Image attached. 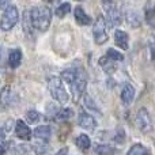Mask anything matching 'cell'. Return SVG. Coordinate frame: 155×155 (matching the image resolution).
<instances>
[{
  "label": "cell",
  "mask_w": 155,
  "mask_h": 155,
  "mask_svg": "<svg viewBox=\"0 0 155 155\" xmlns=\"http://www.w3.org/2000/svg\"><path fill=\"white\" fill-rule=\"evenodd\" d=\"M136 124H137V128H139L143 134H148L150 131H153L151 117H150V114H148V112L146 110V107H142V109L137 112Z\"/></svg>",
  "instance_id": "8992f818"
},
{
  "label": "cell",
  "mask_w": 155,
  "mask_h": 155,
  "mask_svg": "<svg viewBox=\"0 0 155 155\" xmlns=\"http://www.w3.org/2000/svg\"><path fill=\"white\" fill-rule=\"evenodd\" d=\"M23 30L27 33V34H31L33 30H34L33 21H31V11L30 10H27L23 15Z\"/></svg>",
  "instance_id": "d6986e66"
},
{
  "label": "cell",
  "mask_w": 155,
  "mask_h": 155,
  "mask_svg": "<svg viewBox=\"0 0 155 155\" xmlns=\"http://www.w3.org/2000/svg\"><path fill=\"white\" fill-rule=\"evenodd\" d=\"M75 21H76L78 25H80V26H87V25L91 23V18L83 11L82 7L75 8Z\"/></svg>",
  "instance_id": "7c38bea8"
},
{
  "label": "cell",
  "mask_w": 155,
  "mask_h": 155,
  "mask_svg": "<svg viewBox=\"0 0 155 155\" xmlns=\"http://www.w3.org/2000/svg\"><path fill=\"white\" fill-rule=\"evenodd\" d=\"M134 97H135V87L131 84H127L124 86V88L121 90V101L124 104H131L134 101Z\"/></svg>",
  "instance_id": "5bb4252c"
},
{
  "label": "cell",
  "mask_w": 155,
  "mask_h": 155,
  "mask_svg": "<svg viewBox=\"0 0 155 155\" xmlns=\"http://www.w3.org/2000/svg\"><path fill=\"white\" fill-rule=\"evenodd\" d=\"M114 41H116V45L120 46L121 49L127 51L128 49V34L123 30H117L114 33Z\"/></svg>",
  "instance_id": "4fadbf2b"
},
{
  "label": "cell",
  "mask_w": 155,
  "mask_h": 155,
  "mask_svg": "<svg viewBox=\"0 0 155 155\" xmlns=\"http://www.w3.org/2000/svg\"><path fill=\"white\" fill-rule=\"evenodd\" d=\"M78 123H79V125L82 127V128L87 129V131L95 129V125H97V123H95L93 116H90L88 113H84V112L79 114V121H78Z\"/></svg>",
  "instance_id": "30bf717a"
},
{
  "label": "cell",
  "mask_w": 155,
  "mask_h": 155,
  "mask_svg": "<svg viewBox=\"0 0 155 155\" xmlns=\"http://www.w3.org/2000/svg\"><path fill=\"white\" fill-rule=\"evenodd\" d=\"M70 10H71V4H70V3H63V4H60L59 7L56 8L54 14H56L57 16H60V18H63V16H65L68 12H70Z\"/></svg>",
  "instance_id": "603a6c76"
},
{
  "label": "cell",
  "mask_w": 155,
  "mask_h": 155,
  "mask_svg": "<svg viewBox=\"0 0 155 155\" xmlns=\"http://www.w3.org/2000/svg\"><path fill=\"white\" fill-rule=\"evenodd\" d=\"M84 104H86V106H87V109H91L93 112H98V107H97V105L94 104L93 99H91L88 95L84 97Z\"/></svg>",
  "instance_id": "4316f807"
},
{
  "label": "cell",
  "mask_w": 155,
  "mask_h": 155,
  "mask_svg": "<svg viewBox=\"0 0 155 155\" xmlns=\"http://www.w3.org/2000/svg\"><path fill=\"white\" fill-rule=\"evenodd\" d=\"M127 21H128L129 26H132V27H137L140 25L139 15H137V12L134 10H129L128 12H127Z\"/></svg>",
  "instance_id": "ffe728a7"
},
{
  "label": "cell",
  "mask_w": 155,
  "mask_h": 155,
  "mask_svg": "<svg viewBox=\"0 0 155 155\" xmlns=\"http://www.w3.org/2000/svg\"><path fill=\"white\" fill-rule=\"evenodd\" d=\"M78 78V70H74V68H70V70H65L61 72V79L64 82H67L68 84H72Z\"/></svg>",
  "instance_id": "ac0fdd59"
},
{
  "label": "cell",
  "mask_w": 155,
  "mask_h": 155,
  "mask_svg": "<svg viewBox=\"0 0 155 155\" xmlns=\"http://www.w3.org/2000/svg\"><path fill=\"white\" fill-rule=\"evenodd\" d=\"M48 87H49V91H51L52 97L56 99L59 104L61 105H65L70 99L68 97V93L65 91L64 88V84H63V79L59 76H52L49 78V82H48Z\"/></svg>",
  "instance_id": "7a4b0ae2"
},
{
  "label": "cell",
  "mask_w": 155,
  "mask_h": 155,
  "mask_svg": "<svg viewBox=\"0 0 155 155\" xmlns=\"http://www.w3.org/2000/svg\"><path fill=\"white\" fill-rule=\"evenodd\" d=\"M51 135H52L51 127H48V125H41V127H37V128L34 129V137L42 140L44 143L48 142Z\"/></svg>",
  "instance_id": "8fae6325"
},
{
  "label": "cell",
  "mask_w": 155,
  "mask_h": 155,
  "mask_svg": "<svg viewBox=\"0 0 155 155\" xmlns=\"http://www.w3.org/2000/svg\"><path fill=\"white\" fill-rule=\"evenodd\" d=\"M15 134L19 139L22 140H26L29 142L31 139V131L29 129V127L26 125V123L22 120H18L16 121V125H15Z\"/></svg>",
  "instance_id": "ba28073f"
},
{
  "label": "cell",
  "mask_w": 155,
  "mask_h": 155,
  "mask_svg": "<svg viewBox=\"0 0 155 155\" xmlns=\"http://www.w3.org/2000/svg\"><path fill=\"white\" fill-rule=\"evenodd\" d=\"M26 120L29 121L30 124L37 123V121L40 120V113L35 112V110H29V112L26 113Z\"/></svg>",
  "instance_id": "484cf974"
},
{
  "label": "cell",
  "mask_w": 155,
  "mask_h": 155,
  "mask_svg": "<svg viewBox=\"0 0 155 155\" xmlns=\"http://www.w3.org/2000/svg\"><path fill=\"white\" fill-rule=\"evenodd\" d=\"M22 61V52L19 49H14V51L10 52L8 54V64H10L11 68H16L19 67Z\"/></svg>",
  "instance_id": "9a60e30c"
},
{
  "label": "cell",
  "mask_w": 155,
  "mask_h": 155,
  "mask_svg": "<svg viewBox=\"0 0 155 155\" xmlns=\"http://www.w3.org/2000/svg\"><path fill=\"white\" fill-rule=\"evenodd\" d=\"M128 155H150L148 150L142 144H134L128 151Z\"/></svg>",
  "instance_id": "7402d4cb"
},
{
  "label": "cell",
  "mask_w": 155,
  "mask_h": 155,
  "mask_svg": "<svg viewBox=\"0 0 155 155\" xmlns=\"http://www.w3.org/2000/svg\"><path fill=\"white\" fill-rule=\"evenodd\" d=\"M75 144L80 148L82 151H87L91 146V142H90V137L87 135H79L75 140Z\"/></svg>",
  "instance_id": "e0dca14e"
},
{
  "label": "cell",
  "mask_w": 155,
  "mask_h": 155,
  "mask_svg": "<svg viewBox=\"0 0 155 155\" xmlns=\"http://www.w3.org/2000/svg\"><path fill=\"white\" fill-rule=\"evenodd\" d=\"M93 35H94V41L97 45H102L107 41L109 35H107V23L106 19L102 15H98L95 19V23L93 27Z\"/></svg>",
  "instance_id": "277c9868"
},
{
  "label": "cell",
  "mask_w": 155,
  "mask_h": 155,
  "mask_svg": "<svg viewBox=\"0 0 155 155\" xmlns=\"http://www.w3.org/2000/svg\"><path fill=\"white\" fill-rule=\"evenodd\" d=\"M18 19H19L18 8H16L15 5L10 4L4 11H3L2 21H0V27H2V30L3 31H8V30H11L16 25Z\"/></svg>",
  "instance_id": "3957f363"
},
{
  "label": "cell",
  "mask_w": 155,
  "mask_h": 155,
  "mask_svg": "<svg viewBox=\"0 0 155 155\" xmlns=\"http://www.w3.org/2000/svg\"><path fill=\"white\" fill-rule=\"evenodd\" d=\"M104 7L106 8V23L107 27H114L121 23L120 11L117 10L113 3H104Z\"/></svg>",
  "instance_id": "5b68a950"
},
{
  "label": "cell",
  "mask_w": 155,
  "mask_h": 155,
  "mask_svg": "<svg viewBox=\"0 0 155 155\" xmlns=\"http://www.w3.org/2000/svg\"><path fill=\"white\" fill-rule=\"evenodd\" d=\"M35 151H37V155H49V147L44 143L41 146H35Z\"/></svg>",
  "instance_id": "83f0119b"
},
{
  "label": "cell",
  "mask_w": 155,
  "mask_h": 155,
  "mask_svg": "<svg viewBox=\"0 0 155 155\" xmlns=\"http://www.w3.org/2000/svg\"><path fill=\"white\" fill-rule=\"evenodd\" d=\"M154 11H155V8H154Z\"/></svg>",
  "instance_id": "4dcf8cb0"
},
{
  "label": "cell",
  "mask_w": 155,
  "mask_h": 155,
  "mask_svg": "<svg viewBox=\"0 0 155 155\" xmlns=\"http://www.w3.org/2000/svg\"><path fill=\"white\" fill-rule=\"evenodd\" d=\"M116 153V150L113 147L107 144H99L95 147V154L97 155H113Z\"/></svg>",
  "instance_id": "44dd1931"
},
{
  "label": "cell",
  "mask_w": 155,
  "mask_h": 155,
  "mask_svg": "<svg viewBox=\"0 0 155 155\" xmlns=\"http://www.w3.org/2000/svg\"><path fill=\"white\" fill-rule=\"evenodd\" d=\"M99 64H101L102 70L105 71L106 74H113L116 71V64L113 60H110L109 57H102V59H99Z\"/></svg>",
  "instance_id": "2e32d148"
},
{
  "label": "cell",
  "mask_w": 155,
  "mask_h": 155,
  "mask_svg": "<svg viewBox=\"0 0 155 155\" xmlns=\"http://www.w3.org/2000/svg\"><path fill=\"white\" fill-rule=\"evenodd\" d=\"M31 11V21L34 29L40 31H46L51 25L52 12L48 7H34Z\"/></svg>",
  "instance_id": "6da1fadb"
},
{
  "label": "cell",
  "mask_w": 155,
  "mask_h": 155,
  "mask_svg": "<svg viewBox=\"0 0 155 155\" xmlns=\"http://www.w3.org/2000/svg\"><path fill=\"white\" fill-rule=\"evenodd\" d=\"M74 112L71 109H60L59 112L56 113V116L54 117L57 118V120H68L70 117H72Z\"/></svg>",
  "instance_id": "cb8c5ba5"
},
{
  "label": "cell",
  "mask_w": 155,
  "mask_h": 155,
  "mask_svg": "<svg viewBox=\"0 0 155 155\" xmlns=\"http://www.w3.org/2000/svg\"><path fill=\"white\" fill-rule=\"evenodd\" d=\"M106 57H109L110 60H116V61H121L124 59V56L120 53V52L114 51V49H107L106 52Z\"/></svg>",
  "instance_id": "d4e9b609"
},
{
  "label": "cell",
  "mask_w": 155,
  "mask_h": 155,
  "mask_svg": "<svg viewBox=\"0 0 155 155\" xmlns=\"http://www.w3.org/2000/svg\"><path fill=\"white\" fill-rule=\"evenodd\" d=\"M2 101H3V105H4V106H7V105L8 106H12V105L18 104L19 97L15 91H12L11 88L5 87V88H3V91H2Z\"/></svg>",
  "instance_id": "9c48e42d"
},
{
  "label": "cell",
  "mask_w": 155,
  "mask_h": 155,
  "mask_svg": "<svg viewBox=\"0 0 155 155\" xmlns=\"http://www.w3.org/2000/svg\"><path fill=\"white\" fill-rule=\"evenodd\" d=\"M124 137H125V135H124V131H123V129H118L114 140H116L117 143H124Z\"/></svg>",
  "instance_id": "f1b7e54d"
},
{
  "label": "cell",
  "mask_w": 155,
  "mask_h": 155,
  "mask_svg": "<svg viewBox=\"0 0 155 155\" xmlns=\"http://www.w3.org/2000/svg\"><path fill=\"white\" fill-rule=\"evenodd\" d=\"M68 154V148L67 147H63L61 150H59V153H57L56 155H67Z\"/></svg>",
  "instance_id": "f546056e"
},
{
  "label": "cell",
  "mask_w": 155,
  "mask_h": 155,
  "mask_svg": "<svg viewBox=\"0 0 155 155\" xmlns=\"http://www.w3.org/2000/svg\"><path fill=\"white\" fill-rule=\"evenodd\" d=\"M86 83H87V80H86V74L83 70H78V78L76 80L71 84V90H72V94H74V98H75V101L79 99V97L82 95V93L84 91V87H86Z\"/></svg>",
  "instance_id": "52a82bcc"
}]
</instances>
